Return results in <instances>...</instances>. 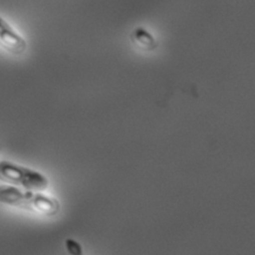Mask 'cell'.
Returning <instances> with one entry per match:
<instances>
[{
  "instance_id": "cell-1",
  "label": "cell",
  "mask_w": 255,
  "mask_h": 255,
  "mask_svg": "<svg viewBox=\"0 0 255 255\" xmlns=\"http://www.w3.org/2000/svg\"><path fill=\"white\" fill-rule=\"evenodd\" d=\"M0 203L35 211L46 216L57 215L61 208L59 201L54 197L37 191H23L13 185L0 186Z\"/></svg>"
},
{
  "instance_id": "cell-4",
  "label": "cell",
  "mask_w": 255,
  "mask_h": 255,
  "mask_svg": "<svg viewBox=\"0 0 255 255\" xmlns=\"http://www.w3.org/2000/svg\"><path fill=\"white\" fill-rule=\"evenodd\" d=\"M65 247L70 255H83V249L81 244L72 238L66 239Z\"/></svg>"
},
{
  "instance_id": "cell-3",
  "label": "cell",
  "mask_w": 255,
  "mask_h": 255,
  "mask_svg": "<svg viewBox=\"0 0 255 255\" xmlns=\"http://www.w3.org/2000/svg\"><path fill=\"white\" fill-rule=\"evenodd\" d=\"M0 48L13 56H21L27 50V42L2 16H0Z\"/></svg>"
},
{
  "instance_id": "cell-5",
  "label": "cell",
  "mask_w": 255,
  "mask_h": 255,
  "mask_svg": "<svg viewBox=\"0 0 255 255\" xmlns=\"http://www.w3.org/2000/svg\"><path fill=\"white\" fill-rule=\"evenodd\" d=\"M135 33H136V34H135L134 38H135L136 40H138V43L142 44V42L144 41L143 46L146 47V48H148L149 45L153 46V44H154L153 39H152V37H151L147 32H145V31H143V30H137ZM140 46H141V45H140Z\"/></svg>"
},
{
  "instance_id": "cell-2",
  "label": "cell",
  "mask_w": 255,
  "mask_h": 255,
  "mask_svg": "<svg viewBox=\"0 0 255 255\" xmlns=\"http://www.w3.org/2000/svg\"><path fill=\"white\" fill-rule=\"evenodd\" d=\"M0 180L37 192L44 191L49 186L48 178L42 173L6 160L0 161Z\"/></svg>"
}]
</instances>
